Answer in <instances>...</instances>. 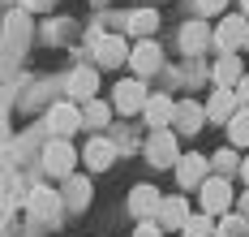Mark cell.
I'll list each match as a JSON object with an SVG mask.
<instances>
[{"label":"cell","instance_id":"cell-11","mask_svg":"<svg viewBox=\"0 0 249 237\" xmlns=\"http://www.w3.org/2000/svg\"><path fill=\"white\" fill-rule=\"evenodd\" d=\"M236 104H241V99H236V91H232V86H219V91H215V99H211V108H206V117L228 125V121L236 117Z\"/></svg>","mask_w":249,"mask_h":237},{"label":"cell","instance_id":"cell-9","mask_svg":"<svg viewBox=\"0 0 249 237\" xmlns=\"http://www.w3.org/2000/svg\"><path fill=\"white\" fill-rule=\"evenodd\" d=\"M159 203H163V198H159V190H155V185H138V190L129 194V211H133L138 220L159 216Z\"/></svg>","mask_w":249,"mask_h":237},{"label":"cell","instance_id":"cell-27","mask_svg":"<svg viewBox=\"0 0 249 237\" xmlns=\"http://www.w3.org/2000/svg\"><path fill=\"white\" fill-rule=\"evenodd\" d=\"M215 168H219V173H232V168H241L236 151H219V156H215Z\"/></svg>","mask_w":249,"mask_h":237},{"label":"cell","instance_id":"cell-8","mask_svg":"<svg viewBox=\"0 0 249 237\" xmlns=\"http://www.w3.org/2000/svg\"><path fill=\"white\" fill-rule=\"evenodd\" d=\"M95 56H99L103 69H112V65H121L124 56H129V43H124L121 35H99L95 39Z\"/></svg>","mask_w":249,"mask_h":237},{"label":"cell","instance_id":"cell-20","mask_svg":"<svg viewBox=\"0 0 249 237\" xmlns=\"http://www.w3.org/2000/svg\"><path fill=\"white\" fill-rule=\"evenodd\" d=\"M241 78H245V74H241V56L236 52H224L215 60V82H219V86H236Z\"/></svg>","mask_w":249,"mask_h":237},{"label":"cell","instance_id":"cell-5","mask_svg":"<svg viewBox=\"0 0 249 237\" xmlns=\"http://www.w3.org/2000/svg\"><path fill=\"white\" fill-rule=\"evenodd\" d=\"M73 147H69V142H65V138H52L48 142V151H43V168H48V173H60V177H69V173H73Z\"/></svg>","mask_w":249,"mask_h":237},{"label":"cell","instance_id":"cell-10","mask_svg":"<svg viewBox=\"0 0 249 237\" xmlns=\"http://www.w3.org/2000/svg\"><path fill=\"white\" fill-rule=\"evenodd\" d=\"M211 39H215V35H211V26H206V22H198V18H194V22H185V30H180V48H185L189 56H198Z\"/></svg>","mask_w":249,"mask_h":237},{"label":"cell","instance_id":"cell-32","mask_svg":"<svg viewBox=\"0 0 249 237\" xmlns=\"http://www.w3.org/2000/svg\"><path fill=\"white\" fill-rule=\"evenodd\" d=\"M241 216L249 220V194H241Z\"/></svg>","mask_w":249,"mask_h":237},{"label":"cell","instance_id":"cell-22","mask_svg":"<svg viewBox=\"0 0 249 237\" xmlns=\"http://www.w3.org/2000/svg\"><path fill=\"white\" fill-rule=\"evenodd\" d=\"M86 198H90V181H86V177H73L69 190H65V207L82 211V207H86Z\"/></svg>","mask_w":249,"mask_h":237},{"label":"cell","instance_id":"cell-17","mask_svg":"<svg viewBox=\"0 0 249 237\" xmlns=\"http://www.w3.org/2000/svg\"><path fill=\"white\" fill-rule=\"evenodd\" d=\"M185 220H189V203L185 198H163L159 203V224L163 229H185Z\"/></svg>","mask_w":249,"mask_h":237},{"label":"cell","instance_id":"cell-23","mask_svg":"<svg viewBox=\"0 0 249 237\" xmlns=\"http://www.w3.org/2000/svg\"><path fill=\"white\" fill-rule=\"evenodd\" d=\"M107 117H112V108H107V104H99V99H86V108H82V125L99 130V125H107Z\"/></svg>","mask_w":249,"mask_h":237},{"label":"cell","instance_id":"cell-34","mask_svg":"<svg viewBox=\"0 0 249 237\" xmlns=\"http://www.w3.org/2000/svg\"><path fill=\"white\" fill-rule=\"evenodd\" d=\"M241 13H245V18H249V0H241Z\"/></svg>","mask_w":249,"mask_h":237},{"label":"cell","instance_id":"cell-6","mask_svg":"<svg viewBox=\"0 0 249 237\" xmlns=\"http://www.w3.org/2000/svg\"><path fill=\"white\" fill-rule=\"evenodd\" d=\"M26 207H30V216H35V220H56V216H60V207H65V198H60L56 190H35V194L26 198Z\"/></svg>","mask_w":249,"mask_h":237},{"label":"cell","instance_id":"cell-31","mask_svg":"<svg viewBox=\"0 0 249 237\" xmlns=\"http://www.w3.org/2000/svg\"><path fill=\"white\" fill-rule=\"evenodd\" d=\"M159 233H163L159 224H142V229H138V237H159Z\"/></svg>","mask_w":249,"mask_h":237},{"label":"cell","instance_id":"cell-19","mask_svg":"<svg viewBox=\"0 0 249 237\" xmlns=\"http://www.w3.org/2000/svg\"><path fill=\"white\" fill-rule=\"evenodd\" d=\"M95 91H99V74H95V69H73L69 95H73V99H95Z\"/></svg>","mask_w":249,"mask_h":237},{"label":"cell","instance_id":"cell-30","mask_svg":"<svg viewBox=\"0 0 249 237\" xmlns=\"http://www.w3.org/2000/svg\"><path fill=\"white\" fill-rule=\"evenodd\" d=\"M232 91H236V99H245V104H249V78H241Z\"/></svg>","mask_w":249,"mask_h":237},{"label":"cell","instance_id":"cell-21","mask_svg":"<svg viewBox=\"0 0 249 237\" xmlns=\"http://www.w3.org/2000/svg\"><path fill=\"white\" fill-rule=\"evenodd\" d=\"M228 134H232V147H249V108H236V117L228 121Z\"/></svg>","mask_w":249,"mask_h":237},{"label":"cell","instance_id":"cell-16","mask_svg":"<svg viewBox=\"0 0 249 237\" xmlns=\"http://www.w3.org/2000/svg\"><path fill=\"white\" fill-rule=\"evenodd\" d=\"M142 112H146V121L155 125V130H163V125H172V112H176V104L168 99V95H150Z\"/></svg>","mask_w":249,"mask_h":237},{"label":"cell","instance_id":"cell-26","mask_svg":"<svg viewBox=\"0 0 249 237\" xmlns=\"http://www.w3.org/2000/svg\"><path fill=\"white\" fill-rule=\"evenodd\" d=\"M180 233L185 237H215V224H211V216H189Z\"/></svg>","mask_w":249,"mask_h":237},{"label":"cell","instance_id":"cell-18","mask_svg":"<svg viewBox=\"0 0 249 237\" xmlns=\"http://www.w3.org/2000/svg\"><path fill=\"white\" fill-rule=\"evenodd\" d=\"M112 159H116V147H112L107 138H90V147H86V164H90L95 173H107Z\"/></svg>","mask_w":249,"mask_h":237},{"label":"cell","instance_id":"cell-28","mask_svg":"<svg viewBox=\"0 0 249 237\" xmlns=\"http://www.w3.org/2000/svg\"><path fill=\"white\" fill-rule=\"evenodd\" d=\"M228 0H198V18H215V13H224Z\"/></svg>","mask_w":249,"mask_h":237},{"label":"cell","instance_id":"cell-2","mask_svg":"<svg viewBox=\"0 0 249 237\" xmlns=\"http://www.w3.org/2000/svg\"><path fill=\"white\" fill-rule=\"evenodd\" d=\"M198 194H202L206 216H215V211H232V185H228L224 177H206V181L198 185Z\"/></svg>","mask_w":249,"mask_h":237},{"label":"cell","instance_id":"cell-13","mask_svg":"<svg viewBox=\"0 0 249 237\" xmlns=\"http://www.w3.org/2000/svg\"><path fill=\"white\" fill-rule=\"evenodd\" d=\"M116 108L121 112H142L146 108V86L142 82H121L116 86Z\"/></svg>","mask_w":249,"mask_h":237},{"label":"cell","instance_id":"cell-3","mask_svg":"<svg viewBox=\"0 0 249 237\" xmlns=\"http://www.w3.org/2000/svg\"><path fill=\"white\" fill-rule=\"evenodd\" d=\"M26 39H30V18H26V9H18L13 18H9V26H4V65L13 60V52H22L26 48Z\"/></svg>","mask_w":249,"mask_h":237},{"label":"cell","instance_id":"cell-7","mask_svg":"<svg viewBox=\"0 0 249 237\" xmlns=\"http://www.w3.org/2000/svg\"><path fill=\"white\" fill-rule=\"evenodd\" d=\"M77 125H82V112H77L73 104H56V108L48 112V130L56 134V138H69Z\"/></svg>","mask_w":249,"mask_h":237},{"label":"cell","instance_id":"cell-12","mask_svg":"<svg viewBox=\"0 0 249 237\" xmlns=\"http://www.w3.org/2000/svg\"><path fill=\"white\" fill-rule=\"evenodd\" d=\"M202 121H206V112H202L194 99L176 104V112H172V125H176L180 134H198V130H202Z\"/></svg>","mask_w":249,"mask_h":237},{"label":"cell","instance_id":"cell-29","mask_svg":"<svg viewBox=\"0 0 249 237\" xmlns=\"http://www.w3.org/2000/svg\"><path fill=\"white\" fill-rule=\"evenodd\" d=\"M52 4H56V0H26L22 9L26 13H43V9H52Z\"/></svg>","mask_w":249,"mask_h":237},{"label":"cell","instance_id":"cell-1","mask_svg":"<svg viewBox=\"0 0 249 237\" xmlns=\"http://www.w3.org/2000/svg\"><path fill=\"white\" fill-rule=\"evenodd\" d=\"M215 43H219V52H236V48H245V43H249V18H245V13L224 18V22L215 26Z\"/></svg>","mask_w":249,"mask_h":237},{"label":"cell","instance_id":"cell-15","mask_svg":"<svg viewBox=\"0 0 249 237\" xmlns=\"http://www.w3.org/2000/svg\"><path fill=\"white\" fill-rule=\"evenodd\" d=\"M206 164H211V159H202V156H180L176 159V177H180V185H202L206 181Z\"/></svg>","mask_w":249,"mask_h":237},{"label":"cell","instance_id":"cell-33","mask_svg":"<svg viewBox=\"0 0 249 237\" xmlns=\"http://www.w3.org/2000/svg\"><path fill=\"white\" fill-rule=\"evenodd\" d=\"M241 177H245V181H249V159H245V164H241Z\"/></svg>","mask_w":249,"mask_h":237},{"label":"cell","instance_id":"cell-4","mask_svg":"<svg viewBox=\"0 0 249 237\" xmlns=\"http://www.w3.org/2000/svg\"><path fill=\"white\" fill-rule=\"evenodd\" d=\"M146 156H150V164L155 168H168V164H176V134L172 130H155L150 134V142H146Z\"/></svg>","mask_w":249,"mask_h":237},{"label":"cell","instance_id":"cell-14","mask_svg":"<svg viewBox=\"0 0 249 237\" xmlns=\"http://www.w3.org/2000/svg\"><path fill=\"white\" fill-rule=\"evenodd\" d=\"M129 65H133L138 74H155V69L163 65V56H159V48H155L150 39H142V43H138V48L129 52Z\"/></svg>","mask_w":249,"mask_h":237},{"label":"cell","instance_id":"cell-24","mask_svg":"<svg viewBox=\"0 0 249 237\" xmlns=\"http://www.w3.org/2000/svg\"><path fill=\"white\" fill-rule=\"evenodd\" d=\"M155 26H159V13H155V9H138V13H129V30H133V35L146 39Z\"/></svg>","mask_w":249,"mask_h":237},{"label":"cell","instance_id":"cell-25","mask_svg":"<svg viewBox=\"0 0 249 237\" xmlns=\"http://www.w3.org/2000/svg\"><path fill=\"white\" fill-rule=\"evenodd\" d=\"M245 229H249L245 216H232V211H228L224 220L215 224V237H245Z\"/></svg>","mask_w":249,"mask_h":237}]
</instances>
